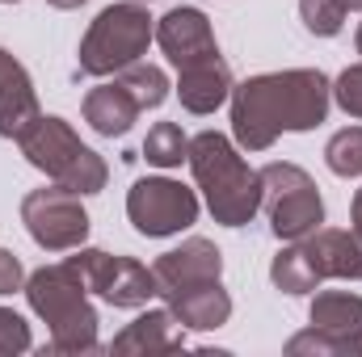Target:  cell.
<instances>
[{"label": "cell", "mask_w": 362, "mask_h": 357, "mask_svg": "<svg viewBox=\"0 0 362 357\" xmlns=\"http://www.w3.org/2000/svg\"><path fill=\"white\" fill-rule=\"evenodd\" d=\"M232 135L245 152H270L282 131H312L329 118L333 85L320 68L262 72L232 85Z\"/></svg>", "instance_id": "1"}, {"label": "cell", "mask_w": 362, "mask_h": 357, "mask_svg": "<svg viewBox=\"0 0 362 357\" xmlns=\"http://www.w3.org/2000/svg\"><path fill=\"white\" fill-rule=\"evenodd\" d=\"M25 298L30 311L51 328V345L47 353H97V311L89 303V286L81 277V269L72 261L59 265H42L25 277Z\"/></svg>", "instance_id": "2"}, {"label": "cell", "mask_w": 362, "mask_h": 357, "mask_svg": "<svg viewBox=\"0 0 362 357\" xmlns=\"http://www.w3.org/2000/svg\"><path fill=\"white\" fill-rule=\"evenodd\" d=\"M189 173L198 181L206 210L223 227H245L262 210V173L245 164V156L232 147L228 135L202 131L189 139Z\"/></svg>", "instance_id": "3"}, {"label": "cell", "mask_w": 362, "mask_h": 357, "mask_svg": "<svg viewBox=\"0 0 362 357\" xmlns=\"http://www.w3.org/2000/svg\"><path fill=\"white\" fill-rule=\"evenodd\" d=\"M21 156L38 169V173H47V177L55 181V185H64V189H72V193H101L105 189V181H110V169H105V160L81 143V135L64 122V118H55V114H38L25 131H21Z\"/></svg>", "instance_id": "4"}, {"label": "cell", "mask_w": 362, "mask_h": 357, "mask_svg": "<svg viewBox=\"0 0 362 357\" xmlns=\"http://www.w3.org/2000/svg\"><path fill=\"white\" fill-rule=\"evenodd\" d=\"M156 38V25L139 0L110 4L93 17L89 34L81 38V72L85 76H118L122 68L139 63L148 55V42Z\"/></svg>", "instance_id": "5"}, {"label": "cell", "mask_w": 362, "mask_h": 357, "mask_svg": "<svg viewBox=\"0 0 362 357\" xmlns=\"http://www.w3.org/2000/svg\"><path fill=\"white\" fill-rule=\"evenodd\" d=\"M257 173H262V206L278 240H303L325 223V198L299 164L274 160Z\"/></svg>", "instance_id": "6"}, {"label": "cell", "mask_w": 362, "mask_h": 357, "mask_svg": "<svg viewBox=\"0 0 362 357\" xmlns=\"http://www.w3.org/2000/svg\"><path fill=\"white\" fill-rule=\"evenodd\" d=\"M21 223L30 240L47 253H72L89 240V210L81 206V193L64 185H42L21 198Z\"/></svg>", "instance_id": "7"}, {"label": "cell", "mask_w": 362, "mask_h": 357, "mask_svg": "<svg viewBox=\"0 0 362 357\" xmlns=\"http://www.w3.org/2000/svg\"><path fill=\"white\" fill-rule=\"evenodd\" d=\"M127 219L135 223L139 236L148 240H165L185 231L198 219V198L194 189H185L181 181L169 177H144L131 185L127 193Z\"/></svg>", "instance_id": "8"}, {"label": "cell", "mask_w": 362, "mask_h": 357, "mask_svg": "<svg viewBox=\"0 0 362 357\" xmlns=\"http://www.w3.org/2000/svg\"><path fill=\"white\" fill-rule=\"evenodd\" d=\"M81 269L85 286L93 294H101L110 307H148V298H156V277L152 269L139 265L135 257H114L101 248H76V257H68Z\"/></svg>", "instance_id": "9"}, {"label": "cell", "mask_w": 362, "mask_h": 357, "mask_svg": "<svg viewBox=\"0 0 362 357\" xmlns=\"http://www.w3.org/2000/svg\"><path fill=\"white\" fill-rule=\"evenodd\" d=\"M156 42H160V51L169 55L173 68H185V63L206 59V55H219L211 17H206L202 8H194V4L169 8V13L156 21Z\"/></svg>", "instance_id": "10"}, {"label": "cell", "mask_w": 362, "mask_h": 357, "mask_svg": "<svg viewBox=\"0 0 362 357\" xmlns=\"http://www.w3.org/2000/svg\"><path fill=\"white\" fill-rule=\"evenodd\" d=\"M185 349V328L169 307H152L144 311L139 320H131L114 341H110V353L122 357H156V353H177Z\"/></svg>", "instance_id": "11"}, {"label": "cell", "mask_w": 362, "mask_h": 357, "mask_svg": "<svg viewBox=\"0 0 362 357\" xmlns=\"http://www.w3.org/2000/svg\"><path fill=\"white\" fill-rule=\"evenodd\" d=\"M223 273V253L202 240V236H189L181 248H169L156 257L152 265V277H156V294H169L177 286H189V282H206V277H219Z\"/></svg>", "instance_id": "12"}, {"label": "cell", "mask_w": 362, "mask_h": 357, "mask_svg": "<svg viewBox=\"0 0 362 357\" xmlns=\"http://www.w3.org/2000/svg\"><path fill=\"white\" fill-rule=\"evenodd\" d=\"M169 303V311L181 320V328H194V332H211V328H223L228 315H232V294L223 290L219 277H206V282H189L177 286L169 294H160Z\"/></svg>", "instance_id": "13"}, {"label": "cell", "mask_w": 362, "mask_h": 357, "mask_svg": "<svg viewBox=\"0 0 362 357\" xmlns=\"http://www.w3.org/2000/svg\"><path fill=\"white\" fill-rule=\"evenodd\" d=\"M177 97L189 114H215L232 97V68L223 55H206L177 68Z\"/></svg>", "instance_id": "14"}, {"label": "cell", "mask_w": 362, "mask_h": 357, "mask_svg": "<svg viewBox=\"0 0 362 357\" xmlns=\"http://www.w3.org/2000/svg\"><path fill=\"white\" fill-rule=\"evenodd\" d=\"M312 269L325 277H350L362 282V236L358 231H341V227H316L312 236L299 240Z\"/></svg>", "instance_id": "15"}, {"label": "cell", "mask_w": 362, "mask_h": 357, "mask_svg": "<svg viewBox=\"0 0 362 357\" xmlns=\"http://www.w3.org/2000/svg\"><path fill=\"white\" fill-rule=\"evenodd\" d=\"M38 92L30 72L0 47V135L4 139H21V131L38 118Z\"/></svg>", "instance_id": "16"}, {"label": "cell", "mask_w": 362, "mask_h": 357, "mask_svg": "<svg viewBox=\"0 0 362 357\" xmlns=\"http://www.w3.org/2000/svg\"><path fill=\"white\" fill-rule=\"evenodd\" d=\"M81 109H85V122H89L97 135H105V139L127 135V131L135 126V118L144 114V109L135 105V97L118 85V76H114V85H97V89L85 92Z\"/></svg>", "instance_id": "17"}, {"label": "cell", "mask_w": 362, "mask_h": 357, "mask_svg": "<svg viewBox=\"0 0 362 357\" xmlns=\"http://www.w3.org/2000/svg\"><path fill=\"white\" fill-rule=\"evenodd\" d=\"M308 320H312V328H325V332H337V337H358L362 332V294L325 290V294L312 298Z\"/></svg>", "instance_id": "18"}, {"label": "cell", "mask_w": 362, "mask_h": 357, "mask_svg": "<svg viewBox=\"0 0 362 357\" xmlns=\"http://www.w3.org/2000/svg\"><path fill=\"white\" fill-rule=\"evenodd\" d=\"M270 282L282 294H312L320 286V273L312 269V261H308V253H303L299 240H286V248L274 257V265H270Z\"/></svg>", "instance_id": "19"}, {"label": "cell", "mask_w": 362, "mask_h": 357, "mask_svg": "<svg viewBox=\"0 0 362 357\" xmlns=\"http://www.w3.org/2000/svg\"><path fill=\"white\" fill-rule=\"evenodd\" d=\"M286 353L291 357H362V332L358 337H337V332H325V328H308V332H295L286 341Z\"/></svg>", "instance_id": "20"}, {"label": "cell", "mask_w": 362, "mask_h": 357, "mask_svg": "<svg viewBox=\"0 0 362 357\" xmlns=\"http://www.w3.org/2000/svg\"><path fill=\"white\" fill-rule=\"evenodd\" d=\"M118 85L135 97V105L139 109H156V105H165V97H169V76H165V68H156V63H131V68H122L118 72Z\"/></svg>", "instance_id": "21"}, {"label": "cell", "mask_w": 362, "mask_h": 357, "mask_svg": "<svg viewBox=\"0 0 362 357\" xmlns=\"http://www.w3.org/2000/svg\"><path fill=\"white\" fill-rule=\"evenodd\" d=\"M189 156V139L177 122H156L144 139V160L156 169H177L181 160Z\"/></svg>", "instance_id": "22"}, {"label": "cell", "mask_w": 362, "mask_h": 357, "mask_svg": "<svg viewBox=\"0 0 362 357\" xmlns=\"http://www.w3.org/2000/svg\"><path fill=\"white\" fill-rule=\"evenodd\" d=\"M325 164L337 177H362V126H346L329 139L325 147Z\"/></svg>", "instance_id": "23"}, {"label": "cell", "mask_w": 362, "mask_h": 357, "mask_svg": "<svg viewBox=\"0 0 362 357\" xmlns=\"http://www.w3.org/2000/svg\"><path fill=\"white\" fill-rule=\"evenodd\" d=\"M346 0H299V17L308 25V34L316 38H337L346 25Z\"/></svg>", "instance_id": "24"}, {"label": "cell", "mask_w": 362, "mask_h": 357, "mask_svg": "<svg viewBox=\"0 0 362 357\" xmlns=\"http://www.w3.org/2000/svg\"><path fill=\"white\" fill-rule=\"evenodd\" d=\"M30 345H34L30 341V324L17 311L0 307V357H17V353H25Z\"/></svg>", "instance_id": "25"}, {"label": "cell", "mask_w": 362, "mask_h": 357, "mask_svg": "<svg viewBox=\"0 0 362 357\" xmlns=\"http://www.w3.org/2000/svg\"><path fill=\"white\" fill-rule=\"evenodd\" d=\"M333 101H337L350 118H362V63L346 68V72L333 80Z\"/></svg>", "instance_id": "26"}, {"label": "cell", "mask_w": 362, "mask_h": 357, "mask_svg": "<svg viewBox=\"0 0 362 357\" xmlns=\"http://www.w3.org/2000/svg\"><path fill=\"white\" fill-rule=\"evenodd\" d=\"M21 282H25V269H21V261H17L8 248H0V294L21 290Z\"/></svg>", "instance_id": "27"}, {"label": "cell", "mask_w": 362, "mask_h": 357, "mask_svg": "<svg viewBox=\"0 0 362 357\" xmlns=\"http://www.w3.org/2000/svg\"><path fill=\"white\" fill-rule=\"evenodd\" d=\"M350 219H354V231L362 236V189L354 193V206H350Z\"/></svg>", "instance_id": "28"}, {"label": "cell", "mask_w": 362, "mask_h": 357, "mask_svg": "<svg viewBox=\"0 0 362 357\" xmlns=\"http://www.w3.org/2000/svg\"><path fill=\"white\" fill-rule=\"evenodd\" d=\"M51 8H81V4H89V0H47Z\"/></svg>", "instance_id": "29"}, {"label": "cell", "mask_w": 362, "mask_h": 357, "mask_svg": "<svg viewBox=\"0 0 362 357\" xmlns=\"http://www.w3.org/2000/svg\"><path fill=\"white\" fill-rule=\"evenodd\" d=\"M354 47H358V55H362V25H358V34H354Z\"/></svg>", "instance_id": "30"}, {"label": "cell", "mask_w": 362, "mask_h": 357, "mask_svg": "<svg viewBox=\"0 0 362 357\" xmlns=\"http://www.w3.org/2000/svg\"><path fill=\"white\" fill-rule=\"evenodd\" d=\"M346 8H362V0H346Z\"/></svg>", "instance_id": "31"}, {"label": "cell", "mask_w": 362, "mask_h": 357, "mask_svg": "<svg viewBox=\"0 0 362 357\" xmlns=\"http://www.w3.org/2000/svg\"><path fill=\"white\" fill-rule=\"evenodd\" d=\"M0 4H17V0H0Z\"/></svg>", "instance_id": "32"}]
</instances>
